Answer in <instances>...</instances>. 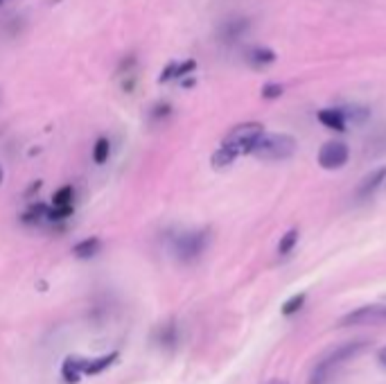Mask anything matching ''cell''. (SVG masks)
Segmentation results:
<instances>
[{"mask_svg":"<svg viewBox=\"0 0 386 384\" xmlns=\"http://www.w3.org/2000/svg\"><path fill=\"white\" fill-rule=\"evenodd\" d=\"M366 346H368L366 341H350V343H343V346L328 352V355H325L317 366H314L312 376H310V384H328V380L332 378V373L337 371L343 362H348L354 355H359V350H364Z\"/></svg>","mask_w":386,"mask_h":384,"instance_id":"6da1fadb","label":"cell"},{"mask_svg":"<svg viewBox=\"0 0 386 384\" xmlns=\"http://www.w3.org/2000/svg\"><path fill=\"white\" fill-rule=\"evenodd\" d=\"M296 138L289 134H262V138L253 147L251 156L258 160H287L296 154Z\"/></svg>","mask_w":386,"mask_h":384,"instance_id":"7a4b0ae2","label":"cell"},{"mask_svg":"<svg viewBox=\"0 0 386 384\" xmlns=\"http://www.w3.org/2000/svg\"><path fill=\"white\" fill-rule=\"evenodd\" d=\"M262 134H264L262 123H242V125H235L226 136H223L221 145H226L228 149H233L240 158V156L251 154L256 143L262 138Z\"/></svg>","mask_w":386,"mask_h":384,"instance_id":"3957f363","label":"cell"},{"mask_svg":"<svg viewBox=\"0 0 386 384\" xmlns=\"http://www.w3.org/2000/svg\"><path fill=\"white\" fill-rule=\"evenodd\" d=\"M350 158V149L343 140H328L319 149V165L323 170H341Z\"/></svg>","mask_w":386,"mask_h":384,"instance_id":"277c9868","label":"cell"},{"mask_svg":"<svg viewBox=\"0 0 386 384\" xmlns=\"http://www.w3.org/2000/svg\"><path fill=\"white\" fill-rule=\"evenodd\" d=\"M386 321V303H373V306H364L352 310L345 315L339 326H359V323H384Z\"/></svg>","mask_w":386,"mask_h":384,"instance_id":"5b68a950","label":"cell"},{"mask_svg":"<svg viewBox=\"0 0 386 384\" xmlns=\"http://www.w3.org/2000/svg\"><path fill=\"white\" fill-rule=\"evenodd\" d=\"M206 247V233H190L177 242V251L183 260H195Z\"/></svg>","mask_w":386,"mask_h":384,"instance_id":"8992f818","label":"cell"},{"mask_svg":"<svg viewBox=\"0 0 386 384\" xmlns=\"http://www.w3.org/2000/svg\"><path fill=\"white\" fill-rule=\"evenodd\" d=\"M384 179H386V165H380V167L371 170L368 174H366V177L359 181V184H357V197H359V199L371 197L373 192L384 184Z\"/></svg>","mask_w":386,"mask_h":384,"instance_id":"52a82bcc","label":"cell"},{"mask_svg":"<svg viewBox=\"0 0 386 384\" xmlns=\"http://www.w3.org/2000/svg\"><path fill=\"white\" fill-rule=\"evenodd\" d=\"M84 366H86V359L79 357V355H68L61 364V376L68 384H77L79 378L84 376Z\"/></svg>","mask_w":386,"mask_h":384,"instance_id":"ba28073f","label":"cell"},{"mask_svg":"<svg viewBox=\"0 0 386 384\" xmlns=\"http://www.w3.org/2000/svg\"><path fill=\"white\" fill-rule=\"evenodd\" d=\"M317 118L323 127H328L332 131H345V125H348L341 114V109H321Z\"/></svg>","mask_w":386,"mask_h":384,"instance_id":"9c48e42d","label":"cell"},{"mask_svg":"<svg viewBox=\"0 0 386 384\" xmlns=\"http://www.w3.org/2000/svg\"><path fill=\"white\" fill-rule=\"evenodd\" d=\"M120 352H109V355H102L97 359H86V366H84V376H99V373H104L111 364L118 359Z\"/></svg>","mask_w":386,"mask_h":384,"instance_id":"30bf717a","label":"cell"},{"mask_svg":"<svg viewBox=\"0 0 386 384\" xmlns=\"http://www.w3.org/2000/svg\"><path fill=\"white\" fill-rule=\"evenodd\" d=\"M276 53H273L271 48H253L249 53V62L256 66V68H262V66H269L276 62Z\"/></svg>","mask_w":386,"mask_h":384,"instance_id":"8fae6325","label":"cell"},{"mask_svg":"<svg viewBox=\"0 0 386 384\" xmlns=\"http://www.w3.org/2000/svg\"><path fill=\"white\" fill-rule=\"evenodd\" d=\"M99 251V240L97 238H88V240H81L77 242V245L73 247V254L81 260H86V258H93L95 254Z\"/></svg>","mask_w":386,"mask_h":384,"instance_id":"7c38bea8","label":"cell"},{"mask_svg":"<svg viewBox=\"0 0 386 384\" xmlns=\"http://www.w3.org/2000/svg\"><path fill=\"white\" fill-rule=\"evenodd\" d=\"M235 158H237V154L233 149H228L226 145H219L217 147V151L212 154V167H217V170H221V167H228V165H233L235 163Z\"/></svg>","mask_w":386,"mask_h":384,"instance_id":"4fadbf2b","label":"cell"},{"mask_svg":"<svg viewBox=\"0 0 386 384\" xmlns=\"http://www.w3.org/2000/svg\"><path fill=\"white\" fill-rule=\"evenodd\" d=\"M341 114L345 118V123H352V125H364L366 120L371 118V111L364 107H345L341 109Z\"/></svg>","mask_w":386,"mask_h":384,"instance_id":"5bb4252c","label":"cell"},{"mask_svg":"<svg viewBox=\"0 0 386 384\" xmlns=\"http://www.w3.org/2000/svg\"><path fill=\"white\" fill-rule=\"evenodd\" d=\"M296 245H298V228H289L287 233L280 238V242H278V254L287 256V254H291Z\"/></svg>","mask_w":386,"mask_h":384,"instance_id":"9a60e30c","label":"cell"},{"mask_svg":"<svg viewBox=\"0 0 386 384\" xmlns=\"http://www.w3.org/2000/svg\"><path fill=\"white\" fill-rule=\"evenodd\" d=\"M109 154H111V143L106 138H99L95 143V147H93V160L97 165H102V163H106L109 160Z\"/></svg>","mask_w":386,"mask_h":384,"instance_id":"2e32d148","label":"cell"},{"mask_svg":"<svg viewBox=\"0 0 386 384\" xmlns=\"http://www.w3.org/2000/svg\"><path fill=\"white\" fill-rule=\"evenodd\" d=\"M305 299H308V294H305V292H301V294H294L289 301H284V306H282V315H284V317L296 315V312L303 308Z\"/></svg>","mask_w":386,"mask_h":384,"instance_id":"e0dca14e","label":"cell"},{"mask_svg":"<svg viewBox=\"0 0 386 384\" xmlns=\"http://www.w3.org/2000/svg\"><path fill=\"white\" fill-rule=\"evenodd\" d=\"M70 201H73V186H64L61 190H57L55 197H53L55 206H73Z\"/></svg>","mask_w":386,"mask_h":384,"instance_id":"ac0fdd59","label":"cell"},{"mask_svg":"<svg viewBox=\"0 0 386 384\" xmlns=\"http://www.w3.org/2000/svg\"><path fill=\"white\" fill-rule=\"evenodd\" d=\"M260 93H262L264 100H278L284 93V86L282 84H276V82H269V84L262 86Z\"/></svg>","mask_w":386,"mask_h":384,"instance_id":"d6986e66","label":"cell"},{"mask_svg":"<svg viewBox=\"0 0 386 384\" xmlns=\"http://www.w3.org/2000/svg\"><path fill=\"white\" fill-rule=\"evenodd\" d=\"M174 341H177V328L174 323H167V326L160 330V343L163 346H172Z\"/></svg>","mask_w":386,"mask_h":384,"instance_id":"ffe728a7","label":"cell"},{"mask_svg":"<svg viewBox=\"0 0 386 384\" xmlns=\"http://www.w3.org/2000/svg\"><path fill=\"white\" fill-rule=\"evenodd\" d=\"M73 215V206H55L53 210H48V219L59 221V219H66Z\"/></svg>","mask_w":386,"mask_h":384,"instance_id":"44dd1931","label":"cell"},{"mask_svg":"<svg viewBox=\"0 0 386 384\" xmlns=\"http://www.w3.org/2000/svg\"><path fill=\"white\" fill-rule=\"evenodd\" d=\"M195 68H197V62H195V59H188V62L177 64V66H174V77H179V79L186 77V75H190Z\"/></svg>","mask_w":386,"mask_h":384,"instance_id":"7402d4cb","label":"cell"},{"mask_svg":"<svg viewBox=\"0 0 386 384\" xmlns=\"http://www.w3.org/2000/svg\"><path fill=\"white\" fill-rule=\"evenodd\" d=\"M167 114H170V104H158V107H156V114H154V118L167 116Z\"/></svg>","mask_w":386,"mask_h":384,"instance_id":"603a6c76","label":"cell"},{"mask_svg":"<svg viewBox=\"0 0 386 384\" xmlns=\"http://www.w3.org/2000/svg\"><path fill=\"white\" fill-rule=\"evenodd\" d=\"M378 359H380V364H382V366L386 369V346L378 350Z\"/></svg>","mask_w":386,"mask_h":384,"instance_id":"cb8c5ba5","label":"cell"},{"mask_svg":"<svg viewBox=\"0 0 386 384\" xmlns=\"http://www.w3.org/2000/svg\"><path fill=\"white\" fill-rule=\"evenodd\" d=\"M269 384H287V382H282V380H271Z\"/></svg>","mask_w":386,"mask_h":384,"instance_id":"d4e9b609","label":"cell"},{"mask_svg":"<svg viewBox=\"0 0 386 384\" xmlns=\"http://www.w3.org/2000/svg\"><path fill=\"white\" fill-rule=\"evenodd\" d=\"M0 184H3V167H0Z\"/></svg>","mask_w":386,"mask_h":384,"instance_id":"484cf974","label":"cell"},{"mask_svg":"<svg viewBox=\"0 0 386 384\" xmlns=\"http://www.w3.org/2000/svg\"><path fill=\"white\" fill-rule=\"evenodd\" d=\"M0 3H3V0H0Z\"/></svg>","mask_w":386,"mask_h":384,"instance_id":"4316f807","label":"cell"}]
</instances>
